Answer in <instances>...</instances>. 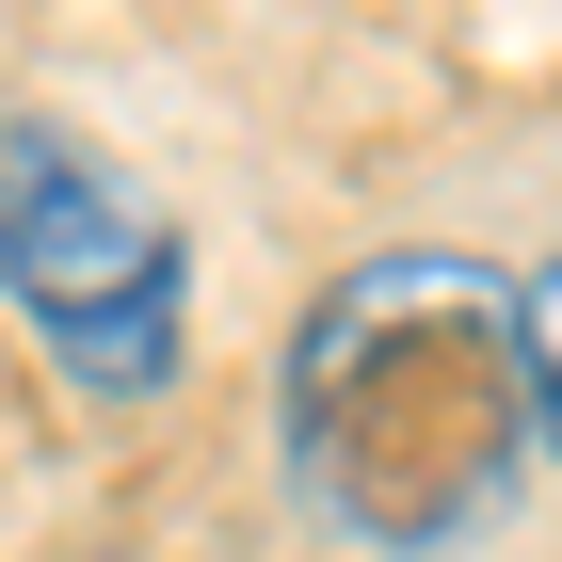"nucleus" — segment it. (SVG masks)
<instances>
[{
  "instance_id": "obj_1",
  "label": "nucleus",
  "mask_w": 562,
  "mask_h": 562,
  "mask_svg": "<svg viewBox=\"0 0 562 562\" xmlns=\"http://www.w3.org/2000/svg\"><path fill=\"white\" fill-rule=\"evenodd\" d=\"M273 418H290V482L353 530V547L434 562V547H467V530H498V498L530 482L515 273L450 258V241L353 258L338 290L290 322Z\"/></svg>"
},
{
  "instance_id": "obj_2",
  "label": "nucleus",
  "mask_w": 562,
  "mask_h": 562,
  "mask_svg": "<svg viewBox=\"0 0 562 562\" xmlns=\"http://www.w3.org/2000/svg\"><path fill=\"white\" fill-rule=\"evenodd\" d=\"M0 305L97 402L177 386L193 353V241L145 210L81 130H0Z\"/></svg>"
},
{
  "instance_id": "obj_3",
  "label": "nucleus",
  "mask_w": 562,
  "mask_h": 562,
  "mask_svg": "<svg viewBox=\"0 0 562 562\" xmlns=\"http://www.w3.org/2000/svg\"><path fill=\"white\" fill-rule=\"evenodd\" d=\"M515 370H530V450H562V273L515 290Z\"/></svg>"
}]
</instances>
